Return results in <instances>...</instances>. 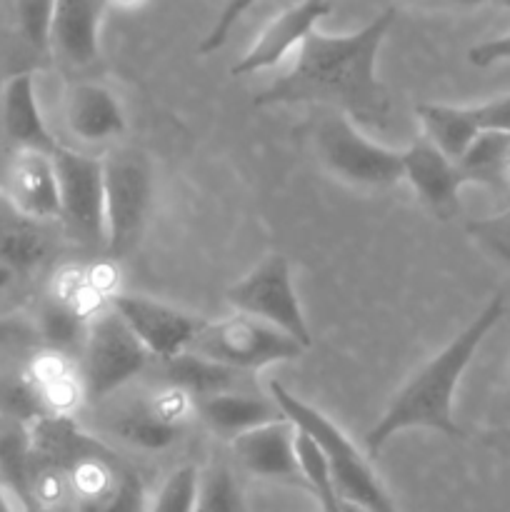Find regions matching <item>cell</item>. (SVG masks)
<instances>
[{"label":"cell","mask_w":510,"mask_h":512,"mask_svg":"<svg viewBox=\"0 0 510 512\" xmlns=\"http://www.w3.org/2000/svg\"><path fill=\"white\" fill-rule=\"evenodd\" d=\"M395 15V8H383L368 25L353 33L328 35L315 30L298 50L293 68L255 95V105L328 103L353 125L388 128L393 103L388 88L378 78V53L393 28Z\"/></svg>","instance_id":"1"},{"label":"cell","mask_w":510,"mask_h":512,"mask_svg":"<svg viewBox=\"0 0 510 512\" xmlns=\"http://www.w3.org/2000/svg\"><path fill=\"white\" fill-rule=\"evenodd\" d=\"M505 305L503 295H493L483 305L478 315L445 345L440 353L425 360L390 398L388 408L383 410L373 428L365 433V455L373 463L380 450L405 430H435L448 438H460L463 430L455 423V390L460 378L468 370L470 360L480 350L490 330L503 320Z\"/></svg>","instance_id":"2"},{"label":"cell","mask_w":510,"mask_h":512,"mask_svg":"<svg viewBox=\"0 0 510 512\" xmlns=\"http://www.w3.org/2000/svg\"><path fill=\"white\" fill-rule=\"evenodd\" d=\"M25 430L30 463L63 473L70 512H145L140 475L73 418L38 415Z\"/></svg>","instance_id":"3"},{"label":"cell","mask_w":510,"mask_h":512,"mask_svg":"<svg viewBox=\"0 0 510 512\" xmlns=\"http://www.w3.org/2000/svg\"><path fill=\"white\" fill-rule=\"evenodd\" d=\"M270 398L278 403L283 418L290 420L298 433L308 435L323 450L330 475H333L335 490H338L343 503L355 505V508L365 512H400L395 500L385 490V485L380 483L368 455L360 453L353 440L328 415L295 398L278 380L270 383Z\"/></svg>","instance_id":"4"},{"label":"cell","mask_w":510,"mask_h":512,"mask_svg":"<svg viewBox=\"0 0 510 512\" xmlns=\"http://www.w3.org/2000/svg\"><path fill=\"white\" fill-rule=\"evenodd\" d=\"M105 250L125 258L138 248L153 208V165L140 150H113L103 158Z\"/></svg>","instance_id":"5"},{"label":"cell","mask_w":510,"mask_h":512,"mask_svg":"<svg viewBox=\"0 0 510 512\" xmlns=\"http://www.w3.org/2000/svg\"><path fill=\"white\" fill-rule=\"evenodd\" d=\"M185 353L200 355L220 368L243 375L285 360H298L305 350L280 330L235 313L230 318L208 320Z\"/></svg>","instance_id":"6"},{"label":"cell","mask_w":510,"mask_h":512,"mask_svg":"<svg viewBox=\"0 0 510 512\" xmlns=\"http://www.w3.org/2000/svg\"><path fill=\"white\" fill-rule=\"evenodd\" d=\"M225 300L233 305L235 313L280 330L303 350L313 348V333L295 293L293 270L285 255L273 253L260 260L245 278L228 288Z\"/></svg>","instance_id":"7"},{"label":"cell","mask_w":510,"mask_h":512,"mask_svg":"<svg viewBox=\"0 0 510 512\" xmlns=\"http://www.w3.org/2000/svg\"><path fill=\"white\" fill-rule=\"evenodd\" d=\"M315 145L325 168L350 185L380 190L403 180V150L373 143L340 113L320 123Z\"/></svg>","instance_id":"8"},{"label":"cell","mask_w":510,"mask_h":512,"mask_svg":"<svg viewBox=\"0 0 510 512\" xmlns=\"http://www.w3.org/2000/svg\"><path fill=\"white\" fill-rule=\"evenodd\" d=\"M148 363L150 353L115 315V310H98L90 318L83 343V363H80L85 398L90 403H100L113 395L128 380L143 373Z\"/></svg>","instance_id":"9"},{"label":"cell","mask_w":510,"mask_h":512,"mask_svg":"<svg viewBox=\"0 0 510 512\" xmlns=\"http://www.w3.org/2000/svg\"><path fill=\"white\" fill-rule=\"evenodd\" d=\"M60 188V220L75 240L105 245L103 158L75 153L60 145L53 155Z\"/></svg>","instance_id":"10"},{"label":"cell","mask_w":510,"mask_h":512,"mask_svg":"<svg viewBox=\"0 0 510 512\" xmlns=\"http://www.w3.org/2000/svg\"><path fill=\"white\" fill-rule=\"evenodd\" d=\"M110 310H115V315L128 325L150 358H160L163 363L183 355L208 323V318L133 293H115L110 298Z\"/></svg>","instance_id":"11"},{"label":"cell","mask_w":510,"mask_h":512,"mask_svg":"<svg viewBox=\"0 0 510 512\" xmlns=\"http://www.w3.org/2000/svg\"><path fill=\"white\" fill-rule=\"evenodd\" d=\"M333 13L330 3H295L285 5L270 23L260 30L255 43L250 45L248 53L230 68V75L243 78V75L263 73V70L275 68L283 63L295 48H303L305 40L318 30V23Z\"/></svg>","instance_id":"12"},{"label":"cell","mask_w":510,"mask_h":512,"mask_svg":"<svg viewBox=\"0 0 510 512\" xmlns=\"http://www.w3.org/2000/svg\"><path fill=\"white\" fill-rule=\"evenodd\" d=\"M5 203L30 223L60 220V188L53 155L18 150L3 178Z\"/></svg>","instance_id":"13"},{"label":"cell","mask_w":510,"mask_h":512,"mask_svg":"<svg viewBox=\"0 0 510 512\" xmlns=\"http://www.w3.org/2000/svg\"><path fill=\"white\" fill-rule=\"evenodd\" d=\"M298 430L290 420L263 425L233 440V455L255 478L295 485L305 490L303 473L298 463Z\"/></svg>","instance_id":"14"},{"label":"cell","mask_w":510,"mask_h":512,"mask_svg":"<svg viewBox=\"0 0 510 512\" xmlns=\"http://www.w3.org/2000/svg\"><path fill=\"white\" fill-rule=\"evenodd\" d=\"M108 3L95 0H58L50 30V55L70 68H90L100 55V25Z\"/></svg>","instance_id":"15"},{"label":"cell","mask_w":510,"mask_h":512,"mask_svg":"<svg viewBox=\"0 0 510 512\" xmlns=\"http://www.w3.org/2000/svg\"><path fill=\"white\" fill-rule=\"evenodd\" d=\"M403 180H408L420 200L443 218L458 208V195L465 185L458 163L445 158L425 138L403 150Z\"/></svg>","instance_id":"16"},{"label":"cell","mask_w":510,"mask_h":512,"mask_svg":"<svg viewBox=\"0 0 510 512\" xmlns=\"http://www.w3.org/2000/svg\"><path fill=\"white\" fill-rule=\"evenodd\" d=\"M70 135L83 143H105L125 133V110L118 95L100 83L70 85L63 103Z\"/></svg>","instance_id":"17"},{"label":"cell","mask_w":510,"mask_h":512,"mask_svg":"<svg viewBox=\"0 0 510 512\" xmlns=\"http://www.w3.org/2000/svg\"><path fill=\"white\" fill-rule=\"evenodd\" d=\"M3 128L18 150L55 155L60 148L38 103L33 70H18L3 85Z\"/></svg>","instance_id":"18"},{"label":"cell","mask_w":510,"mask_h":512,"mask_svg":"<svg viewBox=\"0 0 510 512\" xmlns=\"http://www.w3.org/2000/svg\"><path fill=\"white\" fill-rule=\"evenodd\" d=\"M25 388L45 408V415L73 418L85 398L83 373L70 355L48 350L35 355L25 370Z\"/></svg>","instance_id":"19"},{"label":"cell","mask_w":510,"mask_h":512,"mask_svg":"<svg viewBox=\"0 0 510 512\" xmlns=\"http://www.w3.org/2000/svg\"><path fill=\"white\" fill-rule=\"evenodd\" d=\"M195 413L208 425V430L228 440L283 420V413L273 398L245 393V390H230V393L198 398L195 400Z\"/></svg>","instance_id":"20"},{"label":"cell","mask_w":510,"mask_h":512,"mask_svg":"<svg viewBox=\"0 0 510 512\" xmlns=\"http://www.w3.org/2000/svg\"><path fill=\"white\" fill-rule=\"evenodd\" d=\"M415 113H418L420 125L425 130V140L433 143L453 163H458L468 153V148L480 135L468 105L420 103Z\"/></svg>","instance_id":"21"},{"label":"cell","mask_w":510,"mask_h":512,"mask_svg":"<svg viewBox=\"0 0 510 512\" xmlns=\"http://www.w3.org/2000/svg\"><path fill=\"white\" fill-rule=\"evenodd\" d=\"M465 185L478 183L490 190H510V135L480 133L468 153L458 160Z\"/></svg>","instance_id":"22"},{"label":"cell","mask_w":510,"mask_h":512,"mask_svg":"<svg viewBox=\"0 0 510 512\" xmlns=\"http://www.w3.org/2000/svg\"><path fill=\"white\" fill-rule=\"evenodd\" d=\"M163 365L168 385L185 390L193 400L208 398V395L218 393H230V390H240V373L220 368V365L210 363V360L200 358V355L183 353L178 355V358L165 360Z\"/></svg>","instance_id":"23"},{"label":"cell","mask_w":510,"mask_h":512,"mask_svg":"<svg viewBox=\"0 0 510 512\" xmlns=\"http://www.w3.org/2000/svg\"><path fill=\"white\" fill-rule=\"evenodd\" d=\"M113 430L120 440H125L128 445L140 450H150V453H158V450H168L170 445H175L183 435V428L178 425H168L160 418H155L153 410L148 408V403L130 405V408L120 410L113 420Z\"/></svg>","instance_id":"24"},{"label":"cell","mask_w":510,"mask_h":512,"mask_svg":"<svg viewBox=\"0 0 510 512\" xmlns=\"http://www.w3.org/2000/svg\"><path fill=\"white\" fill-rule=\"evenodd\" d=\"M88 325L90 318H85L83 313H78L75 308L60 303L50 295L48 303L40 310V320L35 330L48 343V350H58V353L68 355L75 345L85 343Z\"/></svg>","instance_id":"25"},{"label":"cell","mask_w":510,"mask_h":512,"mask_svg":"<svg viewBox=\"0 0 510 512\" xmlns=\"http://www.w3.org/2000/svg\"><path fill=\"white\" fill-rule=\"evenodd\" d=\"M295 450H298V463L305 480V490L315 495V500H318L323 512H343V500H340L338 490H335L333 475H330L323 450L303 433H298Z\"/></svg>","instance_id":"26"},{"label":"cell","mask_w":510,"mask_h":512,"mask_svg":"<svg viewBox=\"0 0 510 512\" xmlns=\"http://www.w3.org/2000/svg\"><path fill=\"white\" fill-rule=\"evenodd\" d=\"M55 3H40V0H18L10 5L15 33L25 48L35 55H50V30H53Z\"/></svg>","instance_id":"27"},{"label":"cell","mask_w":510,"mask_h":512,"mask_svg":"<svg viewBox=\"0 0 510 512\" xmlns=\"http://www.w3.org/2000/svg\"><path fill=\"white\" fill-rule=\"evenodd\" d=\"M48 253V243L43 235L30 225H10L3 235H0V263L15 275L28 273Z\"/></svg>","instance_id":"28"},{"label":"cell","mask_w":510,"mask_h":512,"mask_svg":"<svg viewBox=\"0 0 510 512\" xmlns=\"http://www.w3.org/2000/svg\"><path fill=\"white\" fill-rule=\"evenodd\" d=\"M198 490L200 470L193 465H180L163 480L148 512H195Z\"/></svg>","instance_id":"29"},{"label":"cell","mask_w":510,"mask_h":512,"mask_svg":"<svg viewBox=\"0 0 510 512\" xmlns=\"http://www.w3.org/2000/svg\"><path fill=\"white\" fill-rule=\"evenodd\" d=\"M195 512H248L243 490H240L238 480L230 475V470L213 468L200 475Z\"/></svg>","instance_id":"30"},{"label":"cell","mask_w":510,"mask_h":512,"mask_svg":"<svg viewBox=\"0 0 510 512\" xmlns=\"http://www.w3.org/2000/svg\"><path fill=\"white\" fill-rule=\"evenodd\" d=\"M468 235L485 250L498 255L503 263L510 265V205L500 213L488 215V218L470 220Z\"/></svg>","instance_id":"31"},{"label":"cell","mask_w":510,"mask_h":512,"mask_svg":"<svg viewBox=\"0 0 510 512\" xmlns=\"http://www.w3.org/2000/svg\"><path fill=\"white\" fill-rule=\"evenodd\" d=\"M148 408L153 410L155 418H160L163 423L183 428L185 420H188L190 413L195 410V400L190 398L185 390L175 388V385H163V388L148 400Z\"/></svg>","instance_id":"32"},{"label":"cell","mask_w":510,"mask_h":512,"mask_svg":"<svg viewBox=\"0 0 510 512\" xmlns=\"http://www.w3.org/2000/svg\"><path fill=\"white\" fill-rule=\"evenodd\" d=\"M480 133H505L510 135V93L490 98L485 103L468 105Z\"/></svg>","instance_id":"33"},{"label":"cell","mask_w":510,"mask_h":512,"mask_svg":"<svg viewBox=\"0 0 510 512\" xmlns=\"http://www.w3.org/2000/svg\"><path fill=\"white\" fill-rule=\"evenodd\" d=\"M468 60L475 68H490V65L510 63V33L473 45V48L468 50Z\"/></svg>","instance_id":"34"},{"label":"cell","mask_w":510,"mask_h":512,"mask_svg":"<svg viewBox=\"0 0 510 512\" xmlns=\"http://www.w3.org/2000/svg\"><path fill=\"white\" fill-rule=\"evenodd\" d=\"M248 8H250V5H228V8L223 10V15L215 20L210 35H205V40L200 43V53H213V50H218L220 45L225 43V38H228V30L233 28L235 23H238V18Z\"/></svg>","instance_id":"35"},{"label":"cell","mask_w":510,"mask_h":512,"mask_svg":"<svg viewBox=\"0 0 510 512\" xmlns=\"http://www.w3.org/2000/svg\"><path fill=\"white\" fill-rule=\"evenodd\" d=\"M38 335V330L33 325H28L20 318H0V348H8V345L28 343Z\"/></svg>","instance_id":"36"},{"label":"cell","mask_w":510,"mask_h":512,"mask_svg":"<svg viewBox=\"0 0 510 512\" xmlns=\"http://www.w3.org/2000/svg\"><path fill=\"white\" fill-rule=\"evenodd\" d=\"M483 443L490 445L493 450H498V453L510 455V425L483 433Z\"/></svg>","instance_id":"37"},{"label":"cell","mask_w":510,"mask_h":512,"mask_svg":"<svg viewBox=\"0 0 510 512\" xmlns=\"http://www.w3.org/2000/svg\"><path fill=\"white\" fill-rule=\"evenodd\" d=\"M0 512H20L15 508V500L10 498L8 490L3 488V483H0Z\"/></svg>","instance_id":"38"},{"label":"cell","mask_w":510,"mask_h":512,"mask_svg":"<svg viewBox=\"0 0 510 512\" xmlns=\"http://www.w3.org/2000/svg\"><path fill=\"white\" fill-rule=\"evenodd\" d=\"M13 280H15L13 270H8L3 263H0V293H3V290L8 288V285L13 283Z\"/></svg>","instance_id":"39"},{"label":"cell","mask_w":510,"mask_h":512,"mask_svg":"<svg viewBox=\"0 0 510 512\" xmlns=\"http://www.w3.org/2000/svg\"><path fill=\"white\" fill-rule=\"evenodd\" d=\"M20 512H63V510H48V508H38V505H33V508H25Z\"/></svg>","instance_id":"40"},{"label":"cell","mask_w":510,"mask_h":512,"mask_svg":"<svg viewBox=\"0 0 510 512\" xmlns=\"http://www.w3.org/2000/svg\"><path fill=\"white\" fill-rule=\"evenodd\" d=\"M343 512H365V510L355 508V505H348V503H343Z\"/></svg>","instance_id":"41"},{"label":"cell","mask_w":510,"mask_h":512,"mask_svg":"<svg viewBox=\"0 0 510 512\" xmlns=\"http://www.w3.org/2000/svg\"><path fill=\"white\" fill-rule=\"evenodd\" d=\"M10 228V225L8 223H5V220H3V215H0V235H3L5 233V230H8Z\"/></svg>","instance_id":"42"},{"label":"cell","mask_w":510,"mask_h":512,"mask_svg":"<svg viewBox=\"0 0 510 512\" xmlns=\"http://www.w3.org/2000/svg\"><path fill=\"white\" fill-rule=\"evenodd\" d=\"M508 8H510V3H508Z\"/></svg>","instance_id":"43"}]
</instances>
